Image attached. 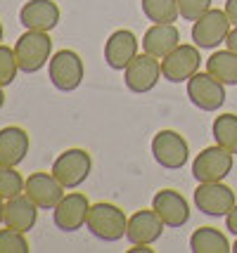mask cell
<instances>
[{
    "instance_id": "1",
    "label": "cell",
    "mask_w": 237,
    "mask_h": 253,
    "mask_svg": "<svg viewBox=\"0 0 237 253\" xmlns=\"http://www.w3.org/2000/svg\"><path fill=\"white\" fill-rule=\"evenodd\" d=\"M86 230L91 232L95 239L107 244H114L119 239L126 237L128 230V215L119 206L114 204H93L91 213H88V220H86Z\"/></svg>"
},
{
    "instance_id": "2",
    "label": "cell",
    "mask_w": 237,
    "mask_h": 253,
    "mask_svg": "<svg viewBox=\"0 0 237 253\" xmlns=\"http://www.w3.org/2000/svg\"><path fill=\"white\" fill-rule=\"evenodd\" d=\"M14 55H17L19 71L38 74L52 57V41H50V36L46 31L26 29L14 43Z\"/></svg>"
},
{
    "instance_id": "3",
    "label": "cell",
    "mask_w": 237,
    "mask_h": 253,
    "mask_svg": "<svg viewBox=\"0 0 237 253\" xmlns=\"http://www.w3.org/2000/svg\"><path fill=\"white\" fill-rule=\"evenodd\" d=\"M47 76H50V83L57 90L74 92L83 83V76H86L83 59L74 50H59L47 62Z\"/></svg>"
},
{
    "instance_id": "4",
    "label": "cell",
    "mask_w": 237,
    "mask_h": 253,
    "mask_svg": "<svg viewBox=\"0 0 237 253\" xmlns=\"http://www.w3.org/2000/svg\"><path fill=\"white\" fill-rule=\"evenodd\" d=\"M235 154L223 149L221 144L202 149L197 159L192 161V175L197 182H221L233 173Z\"/></svg>"
},
{
    "instance_id": "5",
    "label": "cell",
    "mask_w": 237,
    "mask_h": 253,
    "mask_svg": "<svg viewBox=\"0 0 237 253\" xmlns=\"http://www.w3.org/2000/svg\"><path fill=\"white\" fill-rule=\"evenodd\" d=\"M93 170V159L86 149H67L55 159L52 164V175L62 182L64 189H76L81 187Z\"/></svg>"
},
{
    "instance_id": "6",
    "label": "cell",
    "mask_w": 237,
    "mask_h": 253,
    "mask_svg": "<svg viewBox=\"0 0 237 253\" xmlns=\"http://www.w3.org/2000/svg\"><path fill=\"white\" fill-rule=\"evenodd\" d=\"M230 19L226 10H211L202 14L197 22H192V43L199 50H216L221 43H226L228 33H230Z\"/></svg>"
},
{
    "instance_id": "7",
    "label": "cell",
    "mask_w": 237,
    "mask_h": 253,
    "mask_svg": "<svg viewBox=\"0 0 237 253\" xmlns=\"http://www.w3.org/2000/svg\"><path fill=\"white\" fill-rule=\"evenodd\" d=\"M235 192L221 182H199L194 189V206L209 218H226L235 209Z\"/></svg>"
},
{
    "instance_id": "8",
    "label": "cell",
    "mask_w": 237,
    "mask_h": 253,
    "mask_svg": "<svg viewBox=\"0 0 237 253\" xmlns=\"http://www.w3.org/2000/svg\"><path fill=\"white\" fill-rule=\"evenodd\" d=\"M152 156L166 170H181L190 159V147L181 132L159 130L152 140Z\"/></svg>"
},
{
    "instance_id": "9",
    "label": "cell",
    "mask_w": 237,
    "mask_h": 253,
    "mask_svg": "<svg viewBox=\"0 0 237 253\" xmlns=\"http://www.w3.org/2000/svg\"><path fill=\"white\" fill-rule=\"evenodd\" d=\"M188 97L202 111H218L226 104V85L209 71H197L188 81Z\"/></svg>"
},
{
    "instance_id": "10",
    "label": "cell",
    "mask_w": 237,
    "mask_h": 253,
    "mask_svg": "<svg viewBox=\"0 0 237 253\" xmlns=\"http://www.w3.org/2000/svg\"><path fill=\"white\" fill-rule=\"evenodd\" d=\"M202 64V55L197 45H178L171 55L161 59V76L169 83H188Z\"/></svg>"
},
{
    "instance_id": "11",
    "label": "cell",
    "mask_w": 237,
    "mask_h": 253,
    "mask_svg": "<svg viewBox=\"0 0 237 253\" xmlns=\"http://www.w3.org/2000/svg\"><path fill=\"white\" fill-rule=\"evenodd\" d=\"M159 78L161 76V59L157 57L147 55H138L131 64L124 69V83L126 88L131 90V92H136V95H145L149 90L157 88Z\"/></svg>"
},
{
    "instance_id": "12",
    "label": "cell",
    "mask_w": 237,
    "mask_h": 253,
    "mask_svg": "<svg viewBox=\"0 0 237 253\" xmlns=\"http://www.w3.org/2000/svg\"><path fill=\"white\" fill-rule=\"evenodd\" d=\"M88 213H91L88 197L81 192H71V194H64V199L52 209V222L62 232H76L86 225Z\"/></svg>"
},
{
    "instance_id": "13",
    "label": "cell",
    "mask_w": 237,
    "mask_h": 253,
    "mask_svg": "<svg viewBox=\"0 0 237 253\" xmlns=\"http://www.w3.org/2000/svg\"><path fill=\"white\" fill-rule=\"evenodd\" d=\"M24 194L34 201L41 211H52L64 199V187L52 173H31L26 177Z\"/></svg>"
},
{
    "instance_id": "14",
    "label": "cell",
    "mask_w": 237,
    "mask_h": 253,
    "mask_svg": "<svg viewBox=\"0 0 237 253\" xmlns=\"http://www.w3.org/2000/svg\"><path fill=\"white\" fill-rule=\"evenodd\" d=\"M152 209L157 211V215L171 230H181L190 220V204L176 189H159L152 199Z\"/></svg>"
},
{
    "instance_id": "15",
    "label": "cell",
    "mask_w": 237,
    "mask_h": 253,
    "mask_svg": "<svg viewBox=\"0 0 237 253\" xmlns=\"http://www.w3.org/2000/svg\"><path fill=\"white\" fill-rule=\"evenodd\" d=\"M138 50H140V43H138L136 33L128 31V29H119L104 43V62L114 71H124L140 55Z\"/></svg>"
},
{
    "instance_id": "16",
    "label": "cell",
    "mask_w": 237,
    "mask_h": 253,
    "mask_svg": "<svg viewBox=\"0 0 237 253\" xmlns=\"http://www.w3.org/2000/svg\"><path fill=\"white\" fill-rule=\"evenodd\" d=\"M19 22L24 29L50 33L59 24V7L55 0H29L19 10Z\"/></svg>"
},
{
    "instance_id": "17",
    "label": "cell",
    "mask_w": 237,
    "mask_h": 253,
    "mask_svg": "<svg viewBox=\"0 0 237 253\" xmlns=\"http://www.w3.org/2000/svg\"><path fill=\"white\" fill-rule=\"evenodd\" d=\"M164 220L157 215V211H136L131 218H128V230H126V239L138 246V244H154L164 234Z\"/></svg>"
},
{
    "instance_id": "18",
    "label": "cell",
    "mask_w": 237,
    "mask_h": 253,
    "mask_svg": "<svg viewBox=\"0 0 237 253\" xmlns=\"http://www.w3.org/2000/svg\"><path fill=\"white\" fill-rule=\"evenodd\" d=\"M178 45H181V31L176 29V24H154L142 36V52L157 59L171 55Z\"/></svg>"
},
{
    "instance_id": "19",
    "label": "cell",
    "mask_w": 237,
    "mask_h": 253,
    "mask_svg": "<svg viewBox=\"0 0 237 253\" xmlns=\"http://www.w3.org/2000/svg\"><path fill=\"white\" fill-rule=\"evenodd\" d=\"M29 132L19 126H7L0 130V166H17L29 154Z\"/></svg>"
},
{
    "instance_id": "20",
    "label": "cell",
    "mask_w": 237,
    "mask_h": 253,
    "mask_svg": "<svg viewBox=\"0 0 237 253\" xmlns=\"http://www.w3.org/2000/svg\"><path fill=\"white\" fill-rule=\"evenodd\" d=\"M38 220V206L26 194L12 197L5 201V227H12L17 232H31Z\"/></svg>"
},
{
    "instance_id": "21",
    "label": "cell",
    "mask_w": 237,
    "mask_h": 253,
    "mask_svg": "<svg viewBox=\"0 0 237 253\" xmlns=\"http://www.w3.org/2000/svg\"><path fill=\"white\" fill-rule=\"evenodd\" d=\"M190 251L192 253H230L233 246L228 242L223 232L216 227H199L190 237Z\"/></svg>"
},
{
    "instance_id": "22",
    "label": "cell",
    "mask_w": 237,
    "mask_h": 253,
    "mask_svg": "<svg viewBox=\"0 0 237 253\" xmlns=\"http://www.w3.org/2000/svg\"><path fill=\"white\" fill-rule=\"evenodd\" d=\"M206 71L223 85H237V52L218 50L206 59Z\"/></svg>"
},
{
    "instance_id": "23",
    "label": "cell",
    "mask_w": 237,
    "mask_h": 253,
    "mask_svg": "<svg viewBox=\"0 0 237 253\" xmlns=\"http://www.w3.org/2000/svg\"><path fill=\"white\" fill-rule=\"evenodd\" d=\"M140 7L142 14L154 24H176L181 17L178 0H140Z\"/></svg>"
},
{
    "instance_id": "24",
    "label": "cell",
    "mask_w": 237,
    "mask_h": 253,
    "mask_svg": "<svg viewBox=\"0 0 237 253\" xmlns=\"http://www.w3.org/2000/svg\"><path fill=\"white\" fill-rule=\"evenodd\" d=\"M216 144H221L223 149L237 154V114H221L214 119L211 126Z\"/></svg>"
},
{
    "instance_id": "25",
    "label": "cell",
    "mask_w": 237,
    "mask_h": 253,
    "mask_svg": "<svg viewBox=\"0 0 237 253\" xmlns=\"http://www.w3.org/2000/svg\"><path fill=\"white\" fill-rule=\"evenodd\" d=\"M24 185L26 180L22 177V173H17L14 166H0V199H12L24 194Z\"/></svg>"
},
{
    "instance_id": "26",
    "label": "cell",
    "mask_w": 237,
    "mask_h": 253,
    "mask_svg": "<svg viewBox=\"0 0 237 253\" xmlns=\"http://www.w3.org/2000/svg\"><path fill=\"white\" fill-rule=\"evenodd\" d=\"M17 71H19V64H17L14 47H7V45L0 43V88L12 85L14 78H17Z\"/></svg>"
},
{
    "instance_id": "27",
    "label": "cell",
    "mask_w": 237,
    "mask_h": 253,
    "mask_svg": "<svg viewBox=\"0 0 237 253\" xmlns=\"http://www.w3.org/2000/svg\"><path fill=\"white\" fill-rule=\"evenodd\" d=\"M29 242L24 232H17L12 227L0 230V253H29Z\"/></svg>"
},
{
    "instance_id": "28",
    "label": "cell",
    "mask_w": 237,
    "mask_h": 253,
    "mask_svg": "<svg viewBox=\"0 0 237 253\" xmlns=\"http://www.w3.org/2000/svg\"><path fill=\"white\" fill-rule=\"evenodd\" d=\"M209 10H211V0H178V12L185 22H197Z\"/></svg>"
},
{
    "instance_id": "29",
    "label": "cell",
    "mask_w": 237,
    "mask_h": 253,
    "mask_svg": "<svg viewBox=\"0 0 237 253\" xmlns=\"http://www.w3.org/2000/svg\"><path fill=\"white\" fill-rule=\"evenodd\" d=\"M226 230L230 232V234H235V237H237V204H235V209L226 215Z\"/></svg>"
},
{
    "instance_id": "30",
    "label": "cell",
    "mask_w": 237,
    "mask_h": 253,
    "mask_svg": "<svg viewBox=\"0 0 237 253\" xmlns=\"http://www.w3.org/2000/svg\"><path fill=\"white\" fill-rule=\"evenodd\" d=\"M226 14L230 19V24L237 26V0H226Z\"/></svg>"
},
{
    "instance_id": "31",
    "label": "cell",
    "mask_w": 237,
    "mask_h": 253,
    "mask_svg": "<svg viewBox=\"0 0 237 253\" xmlns=\"http://www.w3.org/2000/svg\"><path fill=\"white\" fill-rule=\"evenodd\" d=\"M226 45H228V50L237 52V26L230 29V33H228V38H226Z\"/></svg>"
},
{
    "instance_id": "32",
    "label": "cell",
    "mask_w": 237,
    "mask_h": 253,
    "mask_svg": "<svg viewBox=\"0 0 237 253\" xmlns=\"http://www.w3.org/2000/svg\"><path fill=\"white\" fill-rule=\"evenodd\" d=\"M0 225H5V199H0Z\"/></svg>"
},
{
    "instance_id": "33",
    "label": "cell",
    "mask_w": 237,
    "mask_h": 253,
    "mask_svg": "<svg viewBox=\"0 0 237 253\" xmlns=\"http://www.w3.org/2000/svg\"><path fill=\"white\" fill-rule=\"evenodd\" d=\"M5 107V92H2V88H0V109Z\"/></svg>"
},
{
    "instance_id": "34",
    "label": "cell",
    "mask_w": 237,
    "mask_h": 253,
    "mask_svg": "<svg viewBox=\"0 0 237 253\" xmlns=\"http://www.w3.org/2000/svg\"><path fill=\"white\" fill-rule=\"evenodd\" d=\"M5 38V29H2V22H0V41Z\"/></svg>"
},
{
    "instance_id": "35",
    "label": "cell",
    "mask_w": 237,
    "mask_h": 253,
    "mask_svg": "<svg viewBox=\"0 0 237 253\" xmlns=\"http://www.w3.org/2000/svg\"><path fill=\"white\" fill-rule=\"evenodd\" d=\"M233 253H237V239H235V244H233Z\"/></svg>"
}]
</instances>
